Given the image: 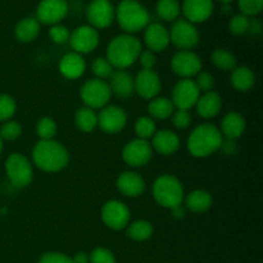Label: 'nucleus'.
Here are the masks:
<instances>
[{"instance_id": "obj_10", "label": "nucleus", "mask_w": 263, "mask_h": 263, "mask_svg": "<svg viewBox=\"0 0 263 263\" xmlns=\"http://www.w3.org/2000/svg\"><path fill=\"white\" fill-rule=\"evenodd\" d=\"M199 97L200 91L198 90L194 80L182 79L175 85L174 90H172L171 102L177 109L189 110L195 107Z\"/></svg>"}, {"instance_id": "obj_50", "label": "nucleus", "mask_w": 263, "mask_h": 263, "mask_svg": "<svg viewBox=\"0 0 263 263\" xmlns=\"http://www.w3.org/2000/svg\"><path fill=\"white\" fill-rule=\"evenodd\" d=\"M2 151H3V139L2 136H0V154H2Z\"/></svg>"}, {"instance_id": "obj_24", "label": "nucleus", "mask_w": 263, "mask_h": 263, "mask_svg": "<svg viewBox=\"0 0 263 263\" xmlns=\"http://www.w3.org/2000/svg\"><path fill=\"white\" fill-rule=\"evenodd\" d=\"M109 89L112 94L118 98H128L134 92V79L130 73H127L123 69H117L113 71L109 77Z\"/></svg>"}, {"instance_id": "obj_11", "label": "nucleus", "mask_w": 263, "mask_h": 263, "mask_svg": "<svg viewBox=\"0 0 263 263\" xmlns=\"http://www.w3.org/2000/svg\"><path fill=\"white\" fill-rule=\"evenodd\" d=\"M153 157V148L148 140L135 139L125 145L122 151V159L131 167H143L151 162Z\"/></svg>"}, {"instance_id": "obj_46", "label": "nucleus", "mask_w": 263, "mask_h": 263, "mask_svg": "<svg viewBox=\"0 0 263 263\" xmlns=\"http://www.w3.org/2000/svg\"><path fill=\"white\" fill-rule=\"evenodd\" d=\"M138 61L140 62L143 69H153L154 64H156V55L151 50H141Z\"/></svg>"}, {"instance_id": "obj_5", "label": "nucleus", "mask_w": 263, "mask_h": 263, "mask_svg": "<svg viewBox=\"0 0 263 263\" xmlns=\"http://www.w3.org/2000/svg\"><path fill=\"white\" fill-rule=\"evenodd\" d=\"M152 192H153L154 200L161 207L168 208V210L181 205L184 202V186L180 180L172 175H162L157 177Z\"/></svg>"}, {"instance_id": "obj_17", "label": "nucleus", "mask_w": 263, "mask_h": 263, "mask_svg": "<svg viewBox=\"0 0 263 263\" xmlns=\"http://www.w3.org/2000/svg\"><path fill=\"white\" fill-rule=\"evenodd\" d=\"M162 89V82L153 69H143L134 80V91L144 99H154Z\"/></svg>"}, {"instance_id": "obj_23", "label": "nucleus", "mask_w": 263, "mask_h": 263, "mask_svg": "<svg viewBox=\"0 0 263 263\" xmlns=\"http://www.w3.org/2000/svg\"><path fill=\"white\" fill-rule=\"evenodd\" d=\"M195 107H197V112L200 117L210 120V118L216 117L221 112L222 98L216 91L203 92V94H200Z\"/></svg>"}, {"instance_id": "obj_27", "label": "nucleus", "mask_w": 263, "mask_h": 263, "mask_svg": "<svg viewBox=\"0 0 263 263\" xmlns=\"http://www.w3.org/2000/svg\"><path fill=\"white\" fill-rule=\"evenodd\" d=\"M40 33V22L36 18H23L17 23L14 28V35L21 43H31Z\"/></svg>"}, {"instance_id": "obj_38", "label": "nucleus", "mask_w": 263, "mask_h": 263, "mask_svg": "<svg viewBox=\"0 0 263 263\" xmlns=\"http://www.w3.org/2000/svg\"><path fill=\"white\" fill-rule=\"evenodd\" d=\"M17 104L8 94H0V121H9L14 116Z\"/></svg>"}, {"instance_id": "obj_19", "label": "nucleus", "mask_w": 263, "mask_h": 263, "mask_svg": "<svg viewBox=\"0 0 263 263\" xmlns=\"http://www.w3.org/2000/svg\"><path fill=\"white\" fill-rule=\"evenodd\" d=\"M116 186L118 192L125 197H140L145 190V181L139 174L134 171H125L116 180Z\"/></svg>"}, {"instance_id": "obj_31", "label": "nucleus", "mask_w": 263, "mask_h": 263, "mask_svg": "<svg viewBox=\"0 0 263 263\" xmlns=\"http://www.w3.org/2000/svg\"><path fill=\"white\" fill-rule=\"evenodd\" d=\"M153 235V225L149 221L138 220L127 225V236L135 241H145Z\"/></svg>"}, {"instance_id": "obj_47", "label": "nucleus", "mask_w": 263, "mask_h": 263, "mask_svg": "<svg viewBox=\"0 0 263 263\" xmlns=\"http://www.w3.org/2000/svg\"><path fill=\"white\" fill-rule=\"evenodd\" d=\"M73 263H89V254L85 253V252H79V253L74 254V257L72 258Z\"/></svg>"}, {"instance_id": "obj_13", "label": "nucleus", "mask_w": 263, "mask_h": 263, "mask_svg": "<svg viewBox=\"0 0 263 263\" xmlns=\"http://www.w3.org/2000/svg\"><path fill=\"white\" fill-rule=\"evenodd\" d=\"M171 68L182 79H192L202 71V61L192 50H179L171 59Z\"/></svg>"}, {"instance_id": "obj_20", "label": "nucleus", "mask_w": 263, "mask_h": 263, "mask_svg": "<svg viewBox=\"0 0 263 263\" xmlns=\"http://www.w3.org/2000/svg\"><path fill=\"white\" fill-rule=\"evenodd\" d=\"M144 40H145L148 50L163 51L170 45V32L161 23H149L145 27L144 32Z\"/></svg>"}, {"instance_id": "obj_48", "label": "nucleus", "mask_w": 263, "mask_h": 263, "mask_svg": "<svg viewBox=\"0 0 263 263\" xmlns=\"http://www.w3.org/2000/svg\"><path fill=\"white\" fill-rule=\"evenodd\" d=\"M171 211L174 217L177 218V220H181V218H184L185 215H186V210H185V207H182V205H177V207L172 208Z\"/></svg>"}, {"instance_id": "obj_36", "label": "nucleus", "mask_w": 263, "mask_h": 263, "mask_svg": "<svg viewBox=\"0 0 263 263\" xmlns=\"http://www.w3.org/2000/svg\"><path fill=\"white\" fill-rule=\"evenodd\" d=\"M249 26H251V20L249 17L244 14H235L229 22V30L233 35L241 36L246 35L249 31Z\"/></svg>"}, {"instance_id": "obj_37", "label": "nucleus", "mask_w": 263, "mask_h": 263, "mask_svg": "<svg viewBox=\"0 0 263 263\" xmlns=\"http://www.w3.org/2000/svg\"><path fill=\"white\" fill-rule=\"evenodd\" d=\"M22 135V126L17 121H5L0 128V136L3 140H17Z\"/></svg>"}, {"instance_id": "obj_14", "label": "nucleus", "mask_w": 263, "mask_h": 263, "mask_svg": "<svg viewBox=\"0 0 263 263\" xmlns=\"http://www.w3.org/2000/svg\"><path fill=\"white\" fill-rule=\"evenodd\" d=\"M127 123L125 109L118 105H105L98 115V126L107 134H118Z\"/></svg>"}, {"instance_id": "obj_9", "label": "nucleus", "mask_w": 263, "mask_h": 263, "mask_svg": "<svg viewBox=\"0 0 263 263\" xmlns=\"http://www.w3.org/2000/svg\"><path fill=\"white\" fill-rule=\"evenodd\" d=\"M130 210L120 200H108L102 208V220L107 228L112 230H122L130 222Z\"/></svg>"}, {"instance_id": "obj_16", "label": "nucleus", "mask_w": 263, "mask_h": 263, "mask_svg": "<svg viewBox=\"0 0 263 263\" xmlns=\"http://www.w3.org/2000/svg\"><path fill=\"white\" fill-rule=\"evenodd\" d=\"M68 4L66 0H41L36 10V20L44 25H58L67 15Z\"/></svg>"}, {"instance_id": "obj_45", "label": "nucleus", "mask_w": 263, "mask_h": 263, "mask_svg": "<svg viewBox=\"0 0 263 263\" xmlns=\"http://www.w3.org/2000/svg\"><path fill=\"white\" fill-rule=\"evenodd\" d=\"M37 263H73L71 257L66 256L58 252H49V253L43 254L39 259Z\"/></svg>"}, {"instance_id": "obj_32", "label": "nucleus", "mask_w": 263, "mask_h": 263, "mask_svg": "<svg viewBox=\"0 0 263 263\" xmlns=\"http://www.w3.org/2000/svg\"><path fill=\"white\" fill-rule=\"evenodd\" d=\"M180 12H181V8L177 0H158L157 3V14L167 22L177 20Z\"/></svg>"}, {"instance_id": "obj_22", "label": "nucleus", "mask_w": 263, "mask_h": 263, "mask_svg": "<svg viewBox=\"0 0 263 263\" xmlns=\"http://www.w3.org/2000/svg\"><path fill=\"white\" fill-rule=\"evenodd\" d=\"M85 69H86L85 59L82 58L81 54H77L74 51L64 54L59 61V72L62 76L68 80L80 79L85 73Z\"/></svg>"}, {"instance_id": "obj_18", "label": "nucleus", "mask_w": 263, "mask_h": 263, "mask_svg": "<svg viewBox=\"0 0 263 263\" xmlns=\"http://www.w3.org/2000/svg\"><path fill=\"white\" fill-rule=\"evenodd\" d=\"M182 12L190 23L205 22L213 13L212 0H184Z\"/></svg>"}, {"instance_id": "obj_28", "label": "nucleus", "mask_w": 263, "mask_h": 263, "mask_svg": "<svg viewBox=\"0 0 263 263\" xmlns=\"http://www.w3.org/2000/svg\"><path fill=\"white\" fill-rule=\"evenodd\" d=\"M231 85L238 91H248L254 86L256 82V74L249 67L241 66L235 67L231 73Z\"/></svg>"}, {"instance_id": "obj_43", "label": "nucleus", "mask_w": 263, "mask_h": 263, "mask_svg": "<svg viewBox=\"0 0 263 263\" xmlns=\"http://www.w3.org/2000/svg\"><path fill=\"white\" fill-rule=\"evenodd\" d=\"M172 123L179 130H184V128L189 127L192 123V115L189 110L185 109H177L172 113Z\"/></svg>"}, {"instance_id": "obj_12", "label": "nucleus", "mask_w": 263, "mask_h": 263, "mask_svg": "<svg viewBox=\"0 0 263 263\" xmlns=\"http://www.w3.org/2000/svg\"><path fill=\"white\" fill-rule=\"evenodd\" d=\"M86 17L91 27L102 30L112 25L116 10L109 0H92L87 7Z\"/></svg>"}, {"instance_id": "obj_33", "label": "nucleus", "mask_w": 263, "mask_h": 263, "mask_svg": "<svg viewBox=\"0 0 263 263\" xmlns=\"http://www.w3.org/2000/svg\"><path fill=\"white\" fill-rule=\"evenodd\" d=\"M212 63L222 71H233L236 67V58L226 49H216L211 55Z\"/></svg>"}, {"instance_id": "obj_30", "label": "nucleus", "mask_w": 263, "mask_h": 263, "mask_svg": "<svg viewBox=\"0 0 263 263\" xmlns=\"http://www.w3.org/2000/svg\"><path fill=\"white\" fill-rule=\"evenodd\" d=\"M74 123L82 133H91L98 126V115L91 108H80L74 116Z\"/></svg>"}, {"instance_id": "obj_8", "label": "nucleus", "mask_w": 263, "mask_h": 263, "mask_svg": "<svg viewBox=\"0 0 263 263\" xmlns=\"http://www.w3.org/2000/svg\"><path fill=\"white\" fill-rule=\"evenodd\" d=\"M168 32L170 43L180 50H192L199 43V32L197 27L186 20L176 21Z\"/></svg>"}, {"instance_id": "obj_4", "label": "nucleus", "mask_w": 263, "mask_h": 263, "mask_svg": "<svg viewBox=\"0 0 263 263\" xmlns=\"http://www.w3.org/2000/svg\"><path fill=\"white\" fill-rule=\"evenodd\" d=\"M116 18L120 27L126 33L139 32L149 25V13L143 4L136 0H123L116 10Z\"/></svg>"}, {"instance_id": "obj_3", "label": "nucleus", "mask_w": 263, "mask_h": 263, "mask_svg": "<svg viewBox=\"0 0 263 263\" xmlns=\"http://www.w3.org/2000/svg\"><path fill=\"white\" fill-rule=\"evenodd\" d=\"M222 143L220 128L211 123H202L197 126L187 138V151L193 157L205 158L221 149Z\"/></svg>"}, {"instance_id": "obj_26", "label": "nucleus", "mask_w": 263, "mask_h": 263, "mask_svg": "<svg viewBox=\"0 0 263 263\" xmlns=\"http://www.w3.org/2000/svg\"><path fill=\"white\" fill-rule=\"evenodd\" d=\"M185 200V207L194 213H204L212 207V195L203 189H197L194 192L189 193Z\"/></svg>"}, {"instance_id": "obj_1", "label": "nucleus", "mask_w": 263, "mask_h": 263, "mask_svg": "<svg viewBox=\"0 0 263 263\" xmlns=\"http://www.w3.org/2000/svg\"><path fill=\"white\" fill-rule=\"evenodd\" d=\"M32 161L41 171L58 172L68 164L69 153L58 141L40 140L32 149Z\"/></svg>"}, {"instance_id": "obj_49", "label": "nucleus", "mask_w": 263, "mask_h": 263, "mask_svg": "<svg viewBox=\"0 0 263 263\" xmlns=\"http://www.w3.org/2000/svg\"><path fill=\"white\" fill-rule=\"evenodd\" d=\"M218 2L223 3V4H229V3H231V2H233V0H218Z\"/></svg>"}, {"instance_id": "obj_25", "label": "nucleus", "mask_w": 263, "mask_h": 263, "mask_svg": "<svg viewBox=\"0 0 263 263\" xmlns=\"http://www.w3.org/2000/svg\"><path fill=\"white\" fill-rule=\"evenodd\" d=\"M246 130V118L238 112H229L221 122V134L228 140L240 138Z\"/></svg>"}, {"instance_id": "obj_21", "label": "nucleus", "mask_w": 263, "mask_h": 263, "mask_svg": "<svg viewBox=\"0 0 263 263\" xmlns=\"http://www.w3.org/2000/svg\"><path fill=\"white\" fill-rule=\"evenodd\" d=\"M151 145L157 153L162 154V156H171L179 151L180 139L171 130L156 131V134L152 138Z\"/></svg>"}, {"instance_id": "obj_44", "label": "nucleus", "mask_w": 263, "mask_h": 263, "mask_svg": "<svg viewBox=\"0 0 263 263\" xmlns=\"http://www.w3.org/2000/svg\"><path fill=\"white\" fill-rule=\"evenodd\" d=\"M69 35H71V32H69L68 28L62 25L51 26L50 31H49V36L55 44L67 43L69 40Z\"/></svg>"}, {"instance_id": "obj_2", "label": "nucleus", "mask_w": 263, "mask_h": 263, "mask_svg": "<svg viewBox=\"0 0 263 263\" xmlns=\"http://www.w3.org/2000/svg\"><path fill=\"white\" fill-rule=\"evenodd\" d=\"M141 53V43L130 33H122L112 39L107 48V57L113 68L125 69L133 66Z\"/></svg>"}, {"instance_id": "obj_35", "label": "nucleus", "mask_w": 263, "mask_h": 263, "mask_svg": "<svg viewBox=\"0 0 263 263\" xmlns=\"http://www.w3.org/2000/svg\"><path fill=\"white\" fill-rule=\"evenodd\" d=\"M57 123L53 118L43 117L37 122L36 126V133L40 136L41 140H53L57 134Z\"/></svg>"}, {"instance_id": "obj_39", "label": "nucleus", "mask_w": 263, "mask_h": 263, "mask_svg": "<svg viewBox=\"0 0 263 263\" xmlns=\"http://www.w3.org/2000/svg\"><path fill=\"white\" fill-rule=\"evenodd\" d=\"M91 71L97 76V79H108L113 73V66L108 62L107 58H97L92 62Z\"/></svg>"}, {"instance_id": "obj_15", "label": "nucleus", "mask_w": 263, "mask_h": 263, "mask_svg": "<svg viewBox=\"0 0 263 263\" xmlns=\"http://www.w3.org/2000/svg\"><path fill=\"white\" fill-rule=\"evenodd\" d=\"M68 41L74 53H91L99 44V33L91 26H80L69 35Z\"/></svg>"}, {"instance_id": "obj_34", "label": "nucleus", "mask_w": 263, "mask_h": 263, "mask_svg": "<svg viewBox=\"0 0 263 263\" xmlns=\"http://www.w3.org/2000/svg\"><path fill=\"white\" fill-rule=\"evenodd\" d=\"M157 127L156 122L153 118L151 117H140L136 120L135 122V133L138 139H143V140H148V139L153 138L156 134Z\"/></svg>"}, {"instance_id": "obj_42", "label": "nucleus", "mask_w": 263, "mask_h": 263, "mask_svg": "<svg viewBox=\"0 0 263 263\" xmlns=\"http://www.w3.org/2000/svg\"><path fill=\"white\" fill-rule=\"evenodd\" d=\"M195 85H197L198 90L202 92L213 91V86H215V77L210 73V72H202L197 74V80H195Z\"/></svg>"}, {"instance_id": "obj_40", "label": "nucleus", "mask_w": 263, "mask_h": 263, "mask_svg": "<svg viewBox=\"0 0 263 263\" xmlns=\"http://www.w3.org/2000/svg\"><path fill=\"white\" fill-rule=\"evenodd\" d=\"M238 4L241 14L247 17L259 14L263 9V0H239Z\"/></svg>"}, {"instance_id": "obj_7", "label": "nucleus", "mask_w": 263, "mask_h": 263, "mask_svg": "<svg viewBox=\"0 0 263 263\" xmlns=\"http://www.w3.org/2000/svg\"><path fill=\"white\" fill-rule=\"evenodd\" d=\"M112 98L109 85L99 79H91L81 87V99L87 108H104Z\"/></svg>"}, {"instance_id": "obj_41", "label": "nucleus", "mask_w": 263, "mask_h": 263, "mask_svg": "<svg viewBox=\"0 0 263 263\" xmlns=\"http://www.w3.org/2000/svg\"><path fill=\"white\" fill-rule=\"evenodd\" d=\"M90 263H116V257L109 249L98 247L89 254Z\"/></svg>"}, {"instance_id": "obj_29", "label": "nucleus", "mask_w": 263, "mask_h": 263, "mask_svg": "<svg viewBox=\"0 0 263 263\" xmlns=\"http://www.w3.org/2000/svg\"><path fill=\"white\" fill-rule=\"evenodd\" d=\"M148 112L151 115V118H156V120H167L171 117L172 113L175 112V107L172 104L171 99L168 98H154L149 102Z\"/></svg>"}, {"instance_id": "obj_6", "label": "nucleus", "mask_w": 263, "mask_h": 263, "mask_svg": "<svg viewBox=\"0 0 263 263\" xmlns=\"http://www.w3.org/2000/svg\"><path fill=\"white\" fill-rule=\"evenodd\" d=\"M5 172L10 184L15 187H26L33 179L32 164L27 157L20 153H13L8 157Z\"/></svg>"}]
</instances>
